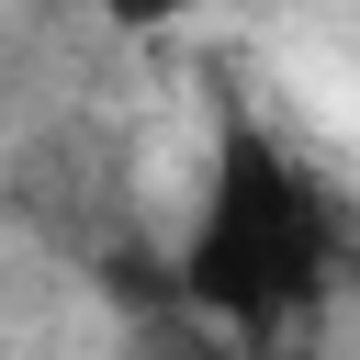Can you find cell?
Here are the masks:
<instances>
[{"instance_id": "obj_1", "label": "cell", "mask_w": 360, "mask_h": 360, "mask_svg": "<svg viewBox=\"0 0 360 360\" xmlns=\"http://www.w3.org/2000/svg\"><path fill=\"white\" fill-rule=\"evenodd\" d=\"M338 292V214L326 180L259 124L225 112L191 180V214L169 236V315L236 338V349H292Z\"/></svg>"}, {"instance_id": "obj_2", "label": "cell", "mask_w": 360, "mask_h": 360, "mask_svg": "<svg viewBox=\"0 0 360 360\" xmlns=\"http://www.w3.org/2000/svg\"><path fill=\"white\" fill-rule=\"evenodd\" d=\"M90 11H101V22L124 34V45H158V34H180V22H202L214 0H90Z\"/></svg>"}]
</instances>
